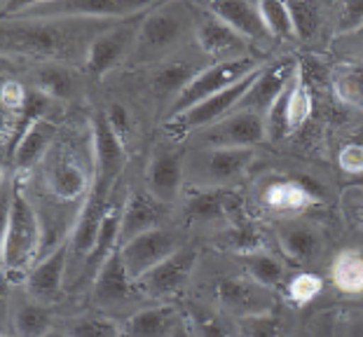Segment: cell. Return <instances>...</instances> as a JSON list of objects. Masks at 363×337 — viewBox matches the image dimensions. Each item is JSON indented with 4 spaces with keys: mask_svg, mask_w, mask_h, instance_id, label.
<instances>
[{
    "mask_svg": "<svg viewBox=\"0 0 363 337\" xmlns=\"http://www.w3.org/2000/svg\"><path fill=\"white\" fill-rule=\"evenodd\" d=\"M40 223L35 209L21 190H12L10 202L3 209V272L26 274L35 267V256L40 249Z\"/></svg>",
    "mask_w": 363,
    "mask_h": 337,
    "instance_id": "6da1fadb",
    "label": "cell"
},
{
    "mask_svg": "<svg viewBox=\"0 0 363 337\" xmlns=\"http://www.w3.org/2000/svg\"><path fill=\"white\" fill-rule=\"evenodd\" d=\"M188 12L179 5H160L152 7L148 14H143L141 28L131 55L136 61H164L172 50L179 47V42L188 33Z\"/></svg>",
    "mask_w": 363,
    "mask_h": 337,
    "instance_id": "7a4b0ae2",
    "label": "cell"
},
{
    "mask_svg": "<svg viewBox=\"0 0 363 337\" xmlns=\"http://www.w3.org/2000/svg\"><path fill=\"white\" fill-rule=\"evenodd\" d=\"M262 64L253 57H237V59H228V61H216L213 66L202 68L199 75L192 80L188 87H185L179 98L172 103V110H169V120L179 118V115L188 113L190 108H195L197 103L206 101L220 91L230 89L233 84L239 80H244L246 75H251L253 71H258Z\"/></svg>",
    "mask_w": 363,
    "mask_h": 337,
    "instance_id": "3957f363",
    "label": "cell"
},
{
    "mask_svg": "<svg viewBox=\"0 0 363 337\" xmlns=\"http://www.w3.org/2000/svg\"><path fill=\"white\" fill-rule=\"evenodd\" d=\"M152 3L134 0H68V3H28L21 17L28 19H129L152 10Z\"/></svg>",
    "mask_w": 363,
    "mask_h": 337,
    "instance_id": "277c9868",
    "label": "cell"
},
{
    "mask_svg": "<svg viewBox=\"0 0 363 337\" xmlns=\"http://www.w3.org/2000/svg\"><path fill=\"white\" fill-rule=\"evenodd\" d=\"M183 246V236L179 232L167 227H155L150 232L138 234L136 239H131L125 246H120V256L129 277L138 281Z\"/></svg>",
    "mask_w": 363,
    "mask_h": 337,
    "instance_id": "5b68a950",
    "label": "cell"
},
{
    "mask_svg": "<svg viewBox=\"0 0 363 337\" xmlns=\"http://www.w3.org/2000/svg\"><path fill=\"white\" fill-rule=\"evenodd\" d=\"M148 14V12H145ZM141 17H129L122 19L120 24L106 28L104 33H99L91 40L87 50V73L91 78H104L106 73H111L122 59H127L134 52L138 28H141Z\"/></svg>",
    "mask_w": 363,
    "mask_h": 337,
    "instance_id": "8992f818",
    "label": "cell"
},
{
    "mask_svg": "<svg viewBox=\"0 0 363 337\" xmlns=\"http://www.w3.org/2000/svg\"><path fill=\"white\" fill-rule=\"evenodd\" d=\"M111 193H113V183L94 178L89 193L84 195V206L78 216V223H75L71 232V241H68L73 260H84V263L89 260L91 251L96 246V236L108 213V206H111Z\"/></svg>",
    "mask_w": 363,
    "mask_h": 337,
    "instance_id": "52a82bcc",
    "label": "cell"
},
{
    "mask_svg": "<svg viewBox=\"0 0 363 337\" xmlns=\"http://www.w3.org/2000/svg\"><path fill=\"white\" fill-rule=\"evenodd\" d=\"M262 68L265 66H260L258 71L246 75L244 80H239L230 89L220 91V94H216L211 98H206V101H202V103H197L195 108H190L188 113L179 115V118H172L169 120V127L179 129V132H190V129H206V127L216 125V122H220L223 118H228L230 110L239 108V103H242L246 98V94L253 89V84H256V80L260 78Z\"/></svg>",
    "mask_w": 363,
    "mask_h": 337,
    "instance_id": "ba28073f",
    "label": "cell"
},
{
    "mask_svg": "<svg viewBox=\"0 0 363 337\" xmlns=\"http://www.w3.org/2000/svg\"><path fill=\"white\" fill-rule=\"evenodd\" d=\"M185 176V155L176 145L162 143L152 150V157L145 166V193L157 204L169 206L181 195Z\"/></svg>",
    "mask_w": 363,
    "mask_h": 337,
    "instance_id": "9c48e42d",
    "label": "cell"
},
{
    "mask_svg": "<svg viewBox=\"0 0 363 337\" xmlns=\"http://www.w3.org/2000/svg\"><path fill=\"white\" fill-rule=\"evenodd\" d=\"M213 297L225 312L235 314L237 319L269 314L274 309V295L269 288H262L253 279L225 277L213 283Z\"/></svg>",
    "mask_w": 363,
    "mask_h": 337,
    "instance_id": "30bf717a",
    "label": "cell"
},
{
    "mask_svg": "<svg viewBox=\"0 0 363 337\" xmlns=\"http://www.w3.org/2000/svg\"><path fill=\"white\" fill-rule=\"evenodd\" d=\"M195 265H197V249L185 244L174 256H169L164 263H160L155 270H150L145 277L138 279L136 286L141 290V295L164 300V297H172L181 288H185V283L190 281L192 272H195Z\"/></svg>",
    "mask_w": 363,
    "mask_h": 337,
    "instance_id": "8fae6325",
    "label": "cell"
},
{
    "mask_svg": "<svg viewBox=\"0 0 363 337\" xmlns=\"http://www.w3.org/2000/svg\"><path fill=\"white\" fill-rule=\"evenodd\" d=\"M267 139L265 118L249 108H239L216 125L206 127L204 143L211 148H253Z\"/></svg>",
    "mask_w": 363,
    "mask_h": 337,
    "instance_id": "7c38bea8",
    "label": "cell"
},
{
    "mask_svg": "<svg viewBox=\"0 0 363 337\" xmlns=\"http://www.w3.org/2000/svg\"><path fill=\"white\" fill-rule=\"evenodd\" d=\"M134 293H141V290H138L136 281L129 277L120 249H115L94 274V286H91L94 304L99 309H115L120 304H127Z\"/></svg>",
    "mask_w": 363,
    "mask_h": 337,
    "instance_id": "4fadbf2b",
    "label": "cell"
},
{
    "mask_svg": "<svg viewBox=\"0 0 363 337\" xmlns=\"http://www.w3.org/2000/svg\"><path fill=\"white\" fill-rule=\"evenodd\" d=\"M296 75H298V61H293V59H281L269 68L265 66L260 78L253 84V89L246 94L244 101L239 103V108H249L265 118L269 108L289 91L293 80H296Z\"/></svg>",
    "mask_w": 363,
    "mask_h": 337,
    "instance_id": "5bb4252c",
    "label": "cell"
},
{
    "mask_svg": "<svg viewBox=\"0 0 363 337\" xmlns=\"http://www.w3.org/2000/svg\"><path fill=\"white\" fill-rule=\"evenodd\" d=\"M91 136H94L96 178L115 185L122 166H125V143L113 132L111 122H108L104 110L94 113V118H91Z\"/></svg>",
    "mask_w": 363,
    "mask_h": 337,
    "instance_id": "9a60e30c",
    "label": "cell"
},
{
    "mask_svg": "<svg viewBox=\"0 0 363 337\" xmlns=\"http://www.w3.org/2000/svg\"><path fill=\"white\" fill-rule=\"evenodd\" d=\"M68 258H71V249H68V244H59L48 258L40 260V263H35L33 270L28 272L26 290L35 302L48 304L61 293V288H64Z\"/></svg>",
    "mask_w": 363,
    "mask_h": 337,
    "instance_id": "2e32d148",
    "label": "cell"
},
{
    "mask_svg": "<svg viewBox=\"0 0 363 337\" xmlns=\"http://www.w3.org/2000/svg\"><path fill=\"white\" fill-rule=\"evenodd\" d=\"M253 162L251 148H211L202 159V181L206 188H223L237 181Z\"/></svg>",
    "mask_w": 363,
    "mask_h": 337,
    "instance_id": "e0dca14e",
    "label": "cell"
},
{
    "mask_svg": "<svg viewBox=\"0 0 363 337\" xmlns=\"http://www.w3.org/2000/svg\"><path fill=\"white\" fill-rule=\"evenodd\" d=\"M199 12H202V17H199L197 28H195L199 47L218 61L237 59L233 55H239V52L244 50L246 38H242L235 28H230L225 21H220L218 17L208 14L206 10H202V7H199Z\"/></svg>",
    "mask_w": 363,
    "mask_h": 337,
    "instance_id": "ac0fdd59",
    "label": "cell"
},
{
    "mask_svg": "<svg viewBox=\"0 0 363 337\" xmlns=\"http://www.w3.org/2000/svg\"><path fill=\"white\" fill-rule=\"evenodd\" d=\"M181 326V312L174 304H152L131 314L122 324V337H174Z\"/></svg>",
    "mask_w": 363,
    "mask_h": 337,
    "instance_id": "d6986e66",
    "label": "cell"
},
{
    "mask_svg": "<svg viewBox=\"0 0 363 337\" xmlns=\"http://www.w3.org/2000/svg\"><path fill=\"white\" fill-rule=\"evenodd\" d=\"M202 10H206L208 14L218 17L220 21H225L230 28H235L242 38H249V40H256V42H267L272 40L269 30L262 21L260 12H258V5H251V3H204L199 5Z\"/></svg>",
    "mask_w": 363,
    "mask_h": 337,
    "instance_id": "ffe728a7",
    "label": "cell"
},
{
    "mask_svg": "<svg viewBox=\"0 0 363 337\" xmlns=\"http://www.w3.org/2000/svg\"><path fill=\"white\" fill-rule=\"evenodd\" d=\"M160 220H162V209L155 199L148 193H131L127 197V202L122 204L118 249L129 244L131 239H136L138 234L160 227Z\"/></svg>",
    "mask_w": 363,
    "mask_h": 337,
    "instance_id": "44dd1931",
    "label": "cell"
},
{
    "mask_svg": "<svg viewBox=\"0 0 363 337\" xmlns=\"http://www.w3.org/2000/svg\"><path fill=\"white\" fill-rule=\"evenodd\" d=\"M239 209H242V199L233 190L206 188L190 199L185 206V216L192 223H213V220H233Z\"/></svg>",
    "mask_w": 363,
    "mask_h": 337,
    "instance_id": "7402d4cb",
    "label": "cell"
},
{
    "mask_svg": "<svg viewBox=\"0 0 363 337\" xmlns=\"http://www.w3.org/2000/svg\"><path fill=\"white\" fill-rule=\"evenodd\" d=\"M54 139H57V125H54L50 118L33 122V125L19 136L17 143H14V152H12L14 166H17L19 171L33 168L45 157V152L50 150Z\"/></svg>",
    "mask_w": 363,
    "mask_h": 337,
    "instance_id": "603a6c76",
    "label": "cell"
},
{
    "mask_svg": "<svg viewBox=\"0 0 363 337\" xmlns=\"http://www.w3.org/2000/svg\"><path fill=\"white\" fill-rule=\"evenodd\" d=\"M199 75V68L188 59H164L150 75V89L160 98H179L181 91Z\"/></svg>",
    "mask_w": 363,
    "mask_h": 337,
    "instance_id": "cb8c5ba5",
    "label": "cell"
},
{
    "mask_svg": "<svg viewBox=\"0 0 363 337\" xmlns=\"http://www.w3.org/2000/svg\"><path fill=\"white\" fill-rule=\"evenodd\" d=\"M48 188L54 197L73 202L82 195H87V173L80 164H75L71 157L54 159L48 171Z\"/></svg>",
    "mask_w": 363,
    "mask_h": 337,
    "instance_id": "d4e9b609",
    "label": "cell"
},
{
    "mask_svg": "<svg viewBox=\"0 0 363 337\" xmlns=\"http://www.w3.org/2000/svg\"><path fill=\"white\" fill-rule=\"evenodd\" d=\"M279 241L286 256L296 263H310L321 253V234L319 229L307 223H291L279 232Z\"/></svg>",
    "mask_w": 363,
    "mask_h": 337,
    "instance_id": "484cf974",
    "label": "cell"
},
{
    "mask_svg": "<svg viewBox=\"0 0 363 337\" xmlns=\"http://www.w3.org/2000/svg\"><path fill=\"white\" fill-rule=\"evenodd\" d=\"M5 38L19 50L38 57H52L61 47V33L50 24H30L26 28L10 30V33L5 30Z\"/></svg>",
    "mask_w": 363,
    "mask_h": 337,
    "instance_id": "4316f807",
    "label": "cell"
},
{
    "mask_svg": "<svg viewBox=\"0 0 363 337\" xmlns=\"http://www.w3.org/2000/svg\"><path fill=\"white\" fill-rule=\"evenodd\" d=\"M14 337H45L54 326V316L48 304L21 302L12 314Z\"/></svg>",
    "mask_w": 363,
    "mask_h": 337,
    "instance_id": "83f0119b",
    "label": "cell"
},
{
    "mask_svg": "<svg viewBox=\"0 0 363 337\" xmlns=\"http://www.w3.org/2000/svg\"><path fill=\"white\" fill-rule=\"evenodd\" d=\"M312 115V89L307 80L300 73V64H298V75L293 84L286 91V125H289V132H296L310 120Z\"/></svg>",
    "mask_w": 363,
    "mask_h": 337,
    "instance_id": "f1b7e54d",
    "label": "cell"
},
{
    "mask_svg": "<svg viewBox=\"0 0 363 337\" xmlns=\"http://www.w3.org/2000/svg\"><path fill=\"white\" fill-rule=\"evenodd\" d=\"M333 283L350 295H361L363 293V253L359 251H345L340 253L330 270Z\"/></svg>",
    "mask_w": 363,
    "mask_h": 337,
    "instance_id": "f546056e",
    "label": "cell"
},
{
    "mask_svg": "<svg viewBox=\"0 0 363 337\" xmlns=\"http://www.w3.org/2000/svg\"><path fill=\"white\" fill-rule=\"evenodd\" d=\"M244 267L249 279L260 283L262 288H279L284 279H286V267L279 258H274L272 253H251V256H244Z\"/></svg>",
    "mask_w": 363,
    "mask_h": 337,
    "instance_id": "4dcf8cb0",
    "label": "cell"
},
{
    "mask_svg": "<svg viewBox=\"0 0 363 337\" xmlns=\"http://www.w3.org/2000/svg\"><path fill=\"white\" fill-rule=\"evenodd\" d=\"M59 328L71 337H122L120 324H115L108 316H96V314L66 319Z\"/></svg>",
    "mask_w": 363,
    "mask_h": 337,
    "instance_id": "1f68e13d",
    "label": "cell"
},
{
    "mask_svg": "<svg viewBox=\"0 0 363 337\" xmlns=\"http://www.w3.org/2000/svg\"><path fill=\"white\" fill-rule=\"evenodd\" d=\"M333 87L340 101L354 108H363V61L340 66L333 73Z\"/></svg>",
    "mask_w": 363,
    "mask_h": 337,
    "instance_id": "d6a6232c",
    "label": "cell"
},
{
    "mask_svg": "<svg viewBox=\"0 0 363 337\" xmlns=\"http://www.w3.org/2000/svg\"><path fill=\"white\" fill-rule=\"evenodd\" d=\"M265 204L277 211H296L310 204V193L296 181H277L265 190Z\"/></svg>",
    "mask_w": 363,
    "mask_h": 337,
    "instance_id": "836d02e7",
    "label": "cell"
},
{
    "mask_svg": "<svg viewBox=\"0 0 363 337\" xmlns=\"http://www.w3.org/2000/svg\"><path fill=\"white\" fill-rule=\"evenodd\" d=\"M190 321L195 326L197 337H237V324L218 312L202 307V304L190 307Z\"/></svg>",
    "mask_w": 363,
    "mask_h": 337,
    "instance_id": "e575fe53",
    "label": "cell"
},
{
    "mask_svg": "<svg viewBox=\"0 0 363 337\" xmlns=\"http://www.w3.org/2000/svg\"><path fill=\"white\" fill-rule=\"evenodd\" d=\"M35 82H38V91L48 94L50 98H71L75 91V78L68 68L61 66H45L35 73Z\"/></svg>",
    "mask_w": 363,
    "mask_h": 337,
    "instance_id": "d590c367",
    "label": "cell"
},
{
    "mask_svg": "<svg viewBox=\"0 0 363 337\" xmlns=\"http://www.w3.org/2000/svg\"><path fill=\"white\" fill-rule=\"evenodd\" d=\"M220 244L242 256H251V253L265 251V234L258 225H235L223 232Z\"/></svg>",
    "mask_w": 363,
    "mask_h": 337,
    "instance_id": "8d00e7d4",
    "label": "cell"
},
{
    "mask_svg": "<svg viewBox=\"0 0 363 337\" xmlns=\"http://www.w3.org/2000/svg\"><path fill=\"white\" fill-rule=\"evenodd\" d=\"M258 12L272 38H277V40H293L296 38L291 12L286 3H277V0H272V3H258Z\"/></svg>",
    "mask_w": 363,
    "mask_h": 337,
    "instance_id": "74e56055",
    "label": "cell"
},
{
    "mask_svg": "<svg viewBox=\"0 0 363 337\" xmlns=\"http://www.w3.org/2000/svg\"><path fill=\"white\" fill-rule=\"evenodd\" d=\"M291 12L293 33L298 40H310L321 21V7L314 3H286Z\"/></svg>",
    "mask_w": 363,
    "mask_h": 337,
    "instance_id": "f35d334b",
    "label": "cell"
},
{
    "mask_svg": "<svg viewBox=\"0 0 363 337\" xmlns=\"http://www.w3.org/2000/svg\"><path fill=\"white\" fill-rule=\"evenodd\" d=\"M237 337H281V321L272 312L237 319Z\"/></svg>",
    "mask_w": 363,
    "mask_h": 337,
    "instance_id": "ab89813d",
    "label": "cell"
},
{
    "mask_svg": "<svg viewBox=\"0 0 363 337\" xmlns=\"http://www.w3.org/2000/svg\"><path fill=\"white\" fill-rule=\"evenodd\" d=\"M321 288H323V281L316 277V274L303 272L289 281V297L293 302L305 304V302H312L314 297L321 293Z\"/></svg>",
    "mask_w": 363,
    "mask_h": 337,
    "instance_id": "60d3db41",
    "label": "cell"
},
{
    "mask_svg": "<svg viewBox=\"0 0 363 337\" xmlns=\"http://www.w3.org/2000/svg\"><path fill=\"white\" fill-rule=\"evenodd\" d=\"M363 28V3H345L340 7L337 30L340 33H359Z\"/></svg>",
    "mask_w": 363,
    "mask_h": 337,
    "instance_id": "b9f144b4",
    "label": "cell"
},
{
    "mask_svg": "<svg viewBox=\"0 0 363 337\" xmlns=\"http://www.w3.org/2000/svg\"><path fill=\"white\" fill-rule=\"evenodd\" d=\"M26 98H28V91L24 89L21 82H14V80H7L3 82V108L7 113L12 110H19L26 105Z\"/></svg>",
    "mask_w": 363,
    "mask_h": 337,
    "instance_id": "7bdbcfd3",
    "label": "cell"
},
{
    "mask_svg": "<svg viewBox=\"0 0 363 337\" xmlns=\"http://www.w3.org/2000/svg\"><path fill=\"white\" fill-rule=\"evenodd\" d=\"M340 166L347 173H363V145L347 143L340 152Z\"/></svg>",
    "mask_w": 363,
    "mask_h": 337,
    "instance_id": "ee69618b",
    "label": "cell"
},
{
    "mask_svg": "<svg viewBox=\"0 0 363 337\" xmlns=\"http://www.w3.org/2000/svg\"><path fill=\"white\" fill-rule=\"evenodd\" d=\"M106 118L111 122L113 132L120 136L122 141H125V136L129 132V115H127V108L122 103H111V108L106 110Z\"/></svg>",
    "mask_w": 363,
    "mask_h": 337,
    "instance_id": "f6af8a7d",
    "label": "cell"
},
{
    "mask_svg": "<svg viewBox=\"0 0 363 337\" xmlns=\"http://www.w3.org/2000/svg\"><path fill=\"white\" fill-rule=\"evenodd\" d=\"M45 337H71V335H66V333L57 326V328H52V331H50L48 335H45Z\"/></svg>",
    "mask_w": 363,
    "mask_h": 337,
    "instance_id": "bcb514c9",
    "label": "cell"
},
{
    "mask_svg": "<svg viewBox=\"0 0 363 337\" xmlns=\"http://www.w3.org/2000/svg\"><path fill=\"white\" fill-rule=\"evenodd\" d=\"M174 337H190V331H188V324H185L183 321V326L179 328V331H176V335Z\"/></svg>",
    "mask_w": 363,
    "mask_h": 337,
    "instance_id": "7dc6e473",
    "label": "cell"
},
{
    "mask_svg": "<svg viewBox=\"0 0 363 337\" xmlns=\"http://www.w3.org/2000/svg\"><path fill=\"white\" fill-rule=\"evenodd\" d=\"M357 220H359V225H363V202L357 206Z\"/></svg>",
    "mask_w": 363,
    "mask_h": 337,
    "instance_id": "c3c4849f",
    "label": "cell"
},
{
    "mask_svg": "<svg viewBox=\"0 0 363 337\" xmlns=\"http://www.w3.org/2000/svg\"><path fill=\"white\" fill-rule=\"evenodd\" d=\"M357 337H363V324H361V328H359V333H357Z\"/></svg>",
    "mask_w": 363,
    "mask_h": 337,
    "instance_id": "681fc988",
    "label": "cell"
},
{
    "mask_svg": "<svg viewBox=\"0 0 363 337\" xmlns=\"http://www.w3.org/2000/svg\"><path fill=\"white\" fill-rule=\"evenodd\" d=\"M359 35H361V38H363V28H361V30H359Z\"/></svg>",
    "mask_w": 363,
    "mask_h": 337,
    "instance_id": "f907efd6",
    "label": "cell"
}]
</instances>
